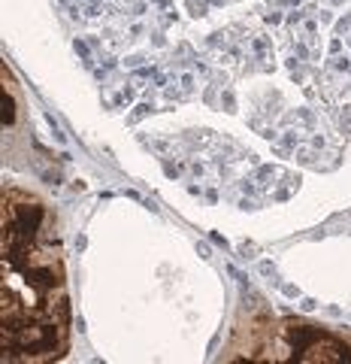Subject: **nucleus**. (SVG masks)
Returning a JSON list of instances; mask_svg holds the SVG:
<instances>
[{"instance_id":"f03ea898","label":"nucleus","mask_w":351,"mask_h":364,"mask_svg":"<svg viewBox=\"0 0 351 364\" xmlns=\"http://www.w3.org/2000/svg\"><path fill=\"white\" fill-rule=\"evenodd\" d=\"M224 352L230 361H351V334L267 313L236 322Z\"/></svg>"},{"instance_id":"f257e3e1","label":"nucleus","mask_w":351,"mask_h":364,"mask_svg":"<svg viewBox=\"0 0 351 364\" xmlns=\"http://www.w3.org/2000/svg\"><path fill=\"white\" fill-rule=\"evenodd\" d=\"M0 228V358L4 364L64 358L70 346V298L49 203L6 186Z\"/></svg>"}]
</instances>
